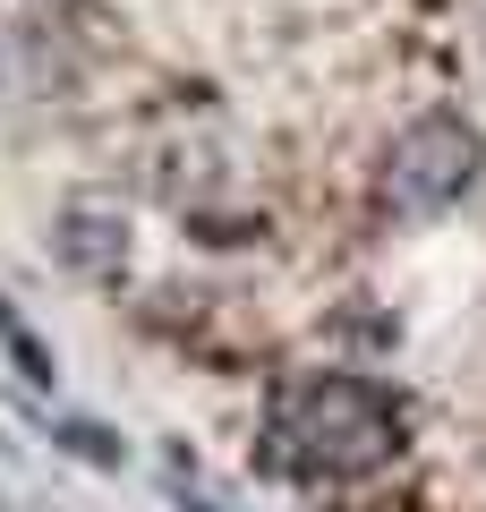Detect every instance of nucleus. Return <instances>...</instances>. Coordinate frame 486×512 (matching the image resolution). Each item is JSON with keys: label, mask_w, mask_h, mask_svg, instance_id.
I'll list each match as a JSON object with an SVG mask.
<instances>
[{"label": "nucleus", "mask_w": 486, "mask_h": 512, "mask_svg": "<svg viewBox=\"0 0 486 512\" xmlns=\"http://www.w3.org/2000/svg\"><path fill=\"white\" fill-rule=\"evenodd\" d=\"M401 453V402L367 376H299L273 393V461L307 478H367Z\"/></svg>", "instance_id": "1"}, {"label": "nucleus", "mask_w": 486, "mask_h": 512, "mask_svg": "<svg viewBox=\"0 0 486 512\" xmlns=\"http://www.w3.org/2000/svg\"><path fill=\"white\" fill-rule=\"evenodd\" d=\"M478 163H486V137L461 120V111H427L393 137L384 154V205L401 222H435L478 188Z\"/></svg>", "instance_id": "2"}, {"label": "nucleus", "mask_w": 486, "mask_h": 512, "mask_svg": "<svg viewBox=\"0 0 486 512\" xmlns=\"http://www.w3.org/2000/svg\"><path fill=\"white\" fill-rule=\"evenodd\" d=\"M52 248L60 265H77V274H120L128 265V214L111 197H69L52 222Z\"/></svg>", "instance_id": "3"}, {"label": "nucleus", "mask_w": 486, "mask_h": 512, "mask_svg": "<svg viewBox=\"0 0 486 512\" xmlns=\"http://www.w3.org/2000/svg\"><path fill=\"white\" fill-rule=\"evenodd\" d=\"M60 444H69V453H86V461H103V470L120 461V444H103V427H86V419H77V427H60Z\"/></svg>", "instance_id": "4"}]
</instances>
